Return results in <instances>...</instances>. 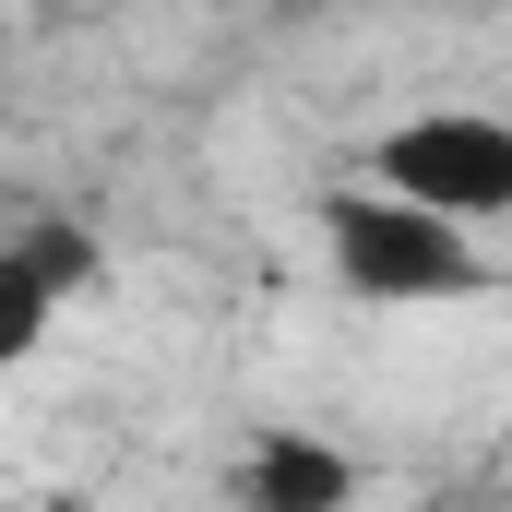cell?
Returning a JSON list of instances; mask_svg holds the SVG:
<instances>
[{"label":"cell","mask_w":512,"mask_h":512,"mask_svg":"<svg viewBox=\"0 0 512 512\" xmlns=\"http://www.w3.org/2000/svg\"><path fill=\"white\" fill-rule=\"evenodd\" d=\"M84 286H96V239H72V227H12V251H0V370H24V358L48 346L60 298H84Z\"/></svg>","instance_id":"obj_3"},{"label":"cell","mask_w":512,"mask_h":512,"mask_svg":"<svg viewBox=\"0 0 512 512\" xmlns=\"http://www.w3.org/2000/svg\"><path fill=\"white\" fill-rule=\"evenodd\" d=\"M370 179L465 215V227H512V120L501 108H417L370 143Z\"/></svg>","instance_id":"obj_2"},{"label":"cell","mask_w":512,"mask_h":512,"mask_svg":"<svg viewBox=\"0 0 512 512\" xmlns=\"http://www.w3.org/2000/svg\"><path fill=\"white\" fill-rule=\"evenodd\" d=\"M239 501L251 512H346L358 501V453H334L310 429H262L239 453Z\"/></svg>","instance_id":"obj_4"},{"label":"cell","mask_w":512,"mask_h":512,"mask_svg":"<svg viewBox=\"0 0 512 512\" xmlns=\"http://www.w3.org/2000/svg\"><path fill=\"white\" fill-rule=\"evenodd\" d=\"M322 262H334V286L370 298V310H465V298L501 286L465 215H441V203H417V191H382V179L322 191Z\"/></svg>","instance_id":"obj_1"},{"label":"cell","mask_w":512,"mask_h":512,"mask_svg":"<svg viewBox=\"0 0 512 512\" xmlns=\"http://www.w3.org/2000/svg\"><path fill=\"white\" fill-rule=\"evenodd\" d=\"M24 12H72V0H24Z\"/></svg>","instance_id":"obj_5"}]
</instances>
